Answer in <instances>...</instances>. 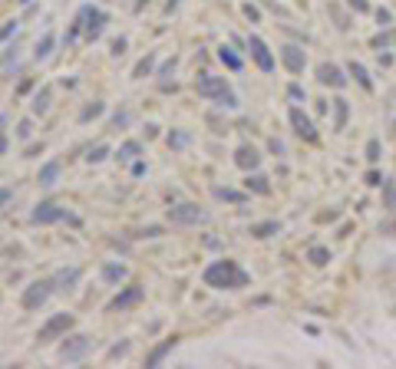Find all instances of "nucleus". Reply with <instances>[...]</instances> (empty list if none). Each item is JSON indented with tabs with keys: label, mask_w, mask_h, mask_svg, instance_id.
Masks as SVG:
<instances>
[{
	"label": "nucleus",
	"mask_w": 396,
	"mask_h": 369,
	"mask_svg": "<svg viewBox=\"0 0 396 369\" xmlns=\"http://www.w3.org/2000/svg\"><path fill=\"white\" fill-rule=\"evenodd\" d=\"M201 280L208 287H215V290H238V287H248V274L234 261H215L205 267Z\"/></svg>",
	"instance_id": "1"
},
{
	"label": "nucleus",
	"mask_w": 396,
	"mask_h": 369,
	"mask_svg": "<svg viewBox=\"0 0 396 369\" xmlns=\"http://www.w3.org/2000/svg\"><path fill=\"white\" fill-rule=\"evenodd\" d=\"M195 92L201 99H215V102H221V106H228V109L238 106V99H234L231 86L221 76H211V73H201V76L195 79Z\"/></svg>",
	"instance_id": "2"
},
{
	"label": "nucleus",
	"mask_w": 396,
	"mask_h": 369,
	"mask_svg": "<svg viewBox=\"0 0 396 369\" xmlns=\"http://www.w3.org/2000/svg\"><path fill=\"white\" fill-rule=\"evenodd\" d=\"M76 23H79V30H83L86 40H96L99 33H102V27H106V13L99 10V7H89V3H86V7L79 10Z\"/></svg>",
	"instance_id": "3"
},
{
	"label": "nucleus",
	"mask_w": 396,
	"mask_h": 369,
	"mask_svg": "<svg viewBox=\"0 0 396 369\" xmlns=\"http://www.w3.org/2000/svg\"><path fill=\"white\" fill-rule=\"evenodd\" d=\"M53 293V280H33L20 297V307L23 310H40L46 304V297Z\"/></svg>",
	"instance_id": "4"
},
{
	"label": "nucleus",
	"mask_w": 396,
	"mask_h": 369,
	"mask_svg": "<svg viewBox=\"0 0 396 369\" xmlns=\"http://www.w3.org/2000/svg\"><path fill=\"white\" fill-rule=\"evenodd\" d=\"M73 323H76V320H73V313H53L43 326H40L36 339H40V343H46V339L63 337V333H69V330H73Z\"/></svg>",
	"instance_id": "5"
},
{
	"label": "nucleus",
	"mask_w": 396,
	"mask_h": 369,
	"mask_svg": "<svg viewBox=\"0 0 396 369\" xmlns=\"http://www.w3.org/2000/svg\"><path fill=\"white\" fill-rule=\"evenodd\" d=\"M89 349H93V337L76 333V337H66V343L60 346V359H63V363H79Z\"/></svg>",
	"instance_id": "6"
},
{
	"label": "nucleus",
	"mask_w": 396,
	"mask_h": 369,
	"mask_svg": "<svg viewBox=\"0 0 396 369\" xmlns=\"http://www.w3.org/2000/svg\"><path fill=\"white\" fill-rule=\"evenodd\" d=\"M205 211L198 205H175V208H168V221L172 224H182V228H188V224H201L205 221Z\"/></svg>",
	"instance_id": "7"
},
{
	"label": "nucleus",
	"mask_w": 396,
	"mask_h": 369,
	"mask_svg": "<svg viewBox=\"0 0 396 369\" xmlns=\"http://www.w3.org/2000/svg\"><path fill=\"white\" fill-rule=\"evenodd\" d=\"M145 300V287L142 283H129L122 293H116L109 300V310H129V307H139Z\"/></svg>",
	"instance_id": "8"
},
{
	"label": "nucleus",
	"mask_w": 396,
	"mask_h": 369,
	"mask_svg": "<svg viewBox=\"0 0 396 369\" xmlns=\"http://www.w3.org/2000/svg\"><path fill=\"white\" fill-rule=\"evenodd\" d=\"M63 217H69V215H66V208L53 205V201H43V205L33 208L30 221H33V224H56V221H63Z\"/></svg>",
	"instance_id": "9"
},
{
	"label": "nucleus",
	"mask_w": 396,
	"mask_h": 369,
	"mask_svg": "<svg viewBox=\"0 0 396 369\" xmlns=\"http://www.w3.org/2000/svg\"><path fill=\"white\" fill-rule=\"evenodd\" d=\"M248 50H251L258 69H264V73H271V69H274V56H271V50L264 46L261 36H248Z\"/></svg>",
	"instance_id": "10"
},
{
	"label": "nucleus",
	"mask_w": 396,
	"mask_h": 369,
	"mask_svg": "<svg viewBox=\"0 0 396 369\" xmlns=\"http://www.w3.org/2000/svg\"><path fill=\"white\" fill-rule=\"evenodd\" d=\"M79 277H83V271L79 267H60V271L53 274V290L66 293V290H73L79 283Z\"/></svg>",
	"instance_id": "11"
},
{
	"label": "nucleus",
	"mask_w": 396,
	"mask_h": 369,
	"mask_svg": "<svg viewBox=\"0 0 396 369\" xmlns=\"http://www.w3.org/2000/svg\"><path fill=\"white\" fill-rule=\"evenodd\" d=\"M317 79L324 83V86H333V89L347 86V76L340 73V66H333V63H320L317 66Z\"/></svg>",
	"instance_id": "12"
},
{
	"label": "nucleus",
	"mask_w": 396,
	"mask_h": 369,
	"mask_svg": "<svg viewBox=\"0 0 396 369\" xmlns=\"http://www.w3.org/2000/svg\"><path fill=\"white\" fill-rule=\"evenodd\" d=\"M291 125H294V132L300 135V139H307V142H314L317 139V129H314V122L300 112V109H291Z\"/></svg>",
	"instance_id": "13"
},
{
	"label": "nucleus",
	"mask_w": 396,
	"mask_h": 369,
	"mask_svg": "<svg viewBox=\"0 0 396 369\" xmlns=\"http://www.w3.org/2000/svg\"><path fill=\"white\" fill-rule=\"evenodd\" d=\"M281 60H284V66L291 73H304V66H307V56H304L300 46H284V50H281Z\"/></svg>",
	"instance_id": "14"
},
{
	"label": "nucleus",
	"mask_w": 396,
	"mask_h": 369,
	"mask_svg": "<svg viewBox=\"0 0 396 369\" xmlns=\"http://www.w3.org/2000/svg\"><path fill=\"white\" fill-rule=\"evenodd\" d=\"M258 162H261V152H258L254 145H241V149L234 152V165H238V168H244V172H254V168H258Z\"/></svg>",
	"instance_id": "15"
},
{
	"label": "nucleus",
	"mask_w": 396,
	"mask_h": 369,
	"mask_svg": "<svg viewBox=\"0 0 396 369\" xmlns=\"http://www.w3.org/2000/svg\"><path fill=\"white\" fill-rule=\"evenodd\" d=\"M56 178H60V162H46L43 168H40V175H36V182L43 184V188H53Z\"/></svg>",
	"instance_id": "16"
},
{
	"label": "nucleus",
	"mask_w": 396,
	"mask_h": 369,
	"mask_svg": "<svg viewBox=\"0 0 396 369\" xmlns=\"http://www.w3.org/2000/svg\"><path fill=\"white\" fill-rule=\"evenodd\" d=\"M244 188L254 191V195H271V184H267L264 175H248V178H244Z\"/></svg>",
	"instance_id": "17"
},
{
	"label": "nucleus",
	"mask_w": 396,
	"mask_h": 369,
	"mask_svg": "<svg viewBox=\"0 0 396 369\" xmlns=\"http://www.w3.org/2000/svg\"><path fill=\"white\" fill-rule=\"evenodd\" d=\"M218 60H221L225 66H228L231 73H238V69H241V56L234 53L231 46H221V50H218Z\"/></svg>",
	"instance_id": "18"
},
{
	"label": "nucleus",
	"mask_w": 396,
	"mask_h": 369,
	"mask_svg": "<svg viewBox=\"0 0 396 369\" xmlns=\"http://www.w3.org/2000/svg\"><path fill=\"white\" fill-rule=\"evenodd\" d=\"M172 346H175V339H165V343H159V346H155L152 353L145 356V366H159V363H162V356H165Z\"/></svg>",
	"instance_id": "19"
},
{
	"label": "nucleus",
	"mask_w": 396,
	"mask_h": 369,
	"mask_svg": "<svg viewBox=\"0 0 396 369\" xmlns=\"http://www.w3.org/2000/svg\"><path fill=\"white\" fill-rule=\"evenodd\" d=\"M277 231H281L277 221H264V224H251L248 234H251V238H271V234H277Z\"/></svg>",
	"instance_id": "20"
},
{
	"label": "nucleus",
	"mask_w": 396,
	"mask_h": 369,
	"mask_svg": "<svg viewBox=\"0 0 396 369\" xmlns=\"http://www.w3.org/2000/svg\"><path fill=\"white\" fill-rule=\"evenodd\" d=\"M152 69H155V56L149 53V56H142V60L135 63V69H132V76H135V79H142V76H152Z\"/></svg>",
	"instance_id": "21"
},
{
	"label": "nucleus",
	"mask_w": 396,
	"mask_h": 369,
	"mask_svg": "<svg viewBox=\"0 0 396 369\" xmlns=\"http://www.w3.org/2000/svg\"><path fill=\"white\" fill-rule=\"evenodd\" d=\"M53 43H56L53 33H46L43 40H36V50H33V56H36V60H46V56L53 53Z\"/></svg>",
	"instance_id": "22"
},
{
	"label": "nucleus",
	"mask_w": 396,
	"mask_h": 369,
	"mask_svg": "<svg viewBox=\"0 0 396 369\" xmlns=\"http://www.w3.org/2000/svg\"><path fill=\"white\" fill-rule=\"evenodd\" d=\"M211 195L221 198V201H234V205H241V201H244L241 191H234V188H221V184H218V188H211Z\"/></svg>",
	"instance_id": "23"
},
{
	"label": "nucleus",
	"mask_w": 396,
	"mask_h": 369,
	"mask_svg": "<svg viewBox=\"0 0 396 369\" xmlns=\"http://www.w3.org/2000/svg\"><path fill=\"white\" fill-rule=\"evenodd\" d=\"M139 152H142V145H139V142H126V145H119L116 158H119V162H129V158H135Z\"/></svg>",
	"instance_id": "24"
},
{
	"label": "nucleus",
	"mask_w": 396,
	"mask_h": 369,
	"mask_svg": "<svg viewBox=\"0 0 396 369\" xmlns=\"http://www.w3.org/2000/svg\"><path fill=\"white\" fill-rule=\"evenodd\" d=\"M46 106H50V89H40V92H36V96H33V112H36V116H43V112H46Z\"/></svg>",
	"instance_id": "25"
},
{
	"label": "nucleus",
	"mask_w": 396,
	"mask_h": 369,
	"mask_svg": "<svg viewBox=\"0 0 396 369\" xmlns=\"http://www.w3.org/2000/svg\"><path fill=\"white\" fill-rule=\"evenodd\" d=\"M102 277L109 283H119L122 277H126V267H122V264H106V267H102Z\"/></svg>",
	"instance_id": "26"
},
{
	"label": "nucleus",
	"mask_w": 396,
	"mask_h": 369,
	"mask_svg": "<svg viewBox=\"0 0 396 369\" xmlns=\"http://www.w3.org/2000/svg\"><path fill=\"white\" fill-rule=\"evenodd\" d=\"M383 205L390 208V211L396 208V182H393V178H386V182H383Z\"/></svg>",
	"instance_id": "27"
},
{
	"label": "nucleus",
	"mask_w": 396,
	"mask_h": 369,
	"mask_svg": "<svg viewBox=\"0 0 396 369\" xmlns=\"http://www.w3.org/2000/svg\"><path fill=\"white\" fill-rule=\"evenodd\" d=\"M350 76H357V83H360L363 89H373V83H370V76H366V69H363V66L357 63V60L350 63Z\"/></svg>",
	"instance_id": "28"
},
{
	"label": "nucleus",
	"mask_w": 396,
	"mask_h": 369,
	"mask_svg": "<svg viewBox=\"0 0 396 369\" xmlns=\"http://www.w3.org/2000/svg\"><path fill=\"white\" fill-rule=\"evenodd\" d=\"M333 109H337V119H333V125H337V129H343V125H347V112H350L347 99H337V102H333Z\"/></svg>",
	"instance_id": "29"
},
{
	"label": "nucleus",
	"mask_w": 396,
	"mask_h": 369,
	"mask_svg": "<svg viewBox=\"0 0 396 369\" xmlns=\"http://www.w3.org/2000/svg\"><path fill=\"white\" fill-rule=\"evenodd\" d=\"M307 257H310V264L324 267V264L330 261V250H327V247H310V254H307Z\"/></svg>",
	"instance_id": "30"
},
{
	"label": "nucleus",
	"mask_w": 396,
	"mask_h": 369,
	"mask_svg": "<svg viewBox=\"0 0 396 369\" xmlns=\"http://www.w3.org/2000/svg\"><path fill=\"white\" fill-rule=\"evenodd\" d=\"M102 102H93V106H86L83 112H79V122H89V119H96V116H102Z\"/></svg>",
	"instance_id": "31"
},
{
	"label": "nucleus",
	"mask_w": 396,
	"mask_h": 369,
	"mask_svg": "<svg viewBox=\"0 0 396 369\" xmlns=\"http://www.w3.org/2000/svg\"><path fill=\"white\" fill-rule=\"evenodd\" d=\"M106 155H109V149H106V145H96V149H89V162H102V158H106Z\"/></svg>",
	"instance_id": "32"
},
{
	"label": "nucleus",
	"mask_w": 396,
	"mask_h": 369,
	"mask_svg": "<svg viewBox=\"0 0 396 369\" xmlns=\"http://www.w3.org/2000/svg\"><path fill=\"white\" fill-rule=\"evenodd\" d=\"M366 158H370V162H380V142L376 139L366 142Z\"/></svg>",
	"instance_id": "33"
},
{
	"label": "nucleus",
	"mask_w": 396,
	"mask_h": 369,
	"mask_svg": "<svg viewBox=\"0 0 396 369\" xmlns=\"http://www.w3.org/2000/svg\"><path fill=\"white\" fill-rule=\"evenodd\" d=\"M390 43H396V30L393 33H383V36H373V46L380 50V46H390Z\"/></svg>",
	"instance_id": "34"
},
{
	"label": "nucleus",
	"mask_w": 396,
	"mask_h": 369,
	"mask_svg": "<svg viewBox=\"0 0 396 369\" xmlns=\"http://www.w3.org/2000/svg\"><path fill=\"white\" fill-rule=\"evenodd\" d=\"M185 142H188V135H185V132H172V135H168V145H172V149H182Z\"/></svg>",
	"instance_id": "35"
},
{
	"label": "nucleus",
	"mask_w": 396,
	"mask_h": 369,
	"mask_svg": "<svg viewBox=\"0 0 396 369\" xmlns=\"http://www.w3.org/2000/svg\"><path fill=\"white\" fill-rule=\"evenodd\" d=\"M159 234H162V228H159V224H149V228L139 231V238H159Z\"/></svg>",
	"instance_id": "36"
},
{
	"label": "nucleus",
	"mask_w": 396,
	"mask_h": 369,
	"mask_svg": "<svg viewBox=\"0 0 396 369\" xmlns=\"http://www.w3.org/2000/svg\"><path fill=\"white\" fill-rule=\"evenodd\" d=\"M126 122H129V112H116V116H112V129H119Z\"/></svg>",
	"instance_id": "37"
},
{
	"label": "nucleus",
	"mask_w": 396,
	"mask_h": 369,
	"mask_svg": "<svg viewBox=\"0 0 396 369\" xmlns=\"http://www.w3.org/2000/svg\"><path fill=\"white\" fill-rule=\"evenodd\" d=\"M13 33H17V20H7L3 23V40H10Z\"/></svg>",
	"instance_id": "38"
},
{
	"label": "nucleus",
	"mask_w": 396,
	"mask_h": 369,
	"mask_svg": "<svg viewBox=\"0 0 396 369\" xmlns=\"http://www.w3.org/2000/svg\"><path fill=\"white\" fill-rule=\"evenodd\" d=\"M122 53H126V40L119 36V40H112V56H122Z\"/></svg>",
	"instance_id": "39"
},
{
	"label": "nucleus",
	"mask_w": 396,
	"mask_h": 369,
	"mask_svg": "<svg viewBox=\"0 0 396 369\" xmlns=\"http://www.w3.org/2000/svg\"><path fill=\"white\" fill-rule=\"evenodd\" d=\"M122 353H129V343H119V346H112V349H109V356H112V359L122 356Z\"/></svg>",
	"instance_id": "40"
},
{
	"label": "nucleus",
	"mask_w": 396,
	"mask_h": 369,
	"mask_svg": "<svg viewBox=\"0 0 396 369\" xmlns=\"http://www.w3.org/2000/svg\"><path fill=\"white\" fill-rule=\"evenodd\" d=\"M17 132H20V139H30V132H33L30 119H27V122H20V129H17Z\"/></svg>",
	"instance_id": "41"
},
{
	"label": "nucleus",
	"mask_w": 396,
	"mask_h": 369,
	"mask_svg": "<svg viewBox=\"0 0 396 369\" xmlns=\"http://www.w3.org/2000/svg\"><path fill=\"white\" fill-rule=\"evenodd\" d=\"M350 7H357L360 13H366V10H370V3H366V0H350Z\"/></svg>",
	"instance_id": "42"
},
{
	"label": "nucleus",
	"mask_w": 396,
	"mask_h": 369,
	"mask_svg": "<svg viewBox=\"0 0 396 369\" xmlns=\"http://www.w3.org/2000/svg\"><path fill=\"white\" fill-rule=\"evenodd\" d=\"M376 20L386 27V23H390V10H383V7H380V10H376Z\"/></svg>",
	"instance_id": "43"
},
{
	"label": "nucleus",
	"mask_w": 396,
	"mask_h": 369,
	"mask_svg": "<svg viewBox=\"0 0 396 369\" xmlns=\"http://www.w3.org/2000/svg\"><path fill=\"white\" fill-rule=\"evenodd\" d=\"M366 184H383V178H380L376 172H366Z\"/></svg>",
	"instance_id": "44"
},
{
	"label": "nucleus",
	"mask_w": 396,
	"mask_h": 369,
	"mask_svg": "<svg viewBox=\"0 0 396 369\" xmlns=\"http://www.w3.org/2000/svg\"><path fill=\"white\" fill-rule=\"evenodd\" d=\"M172 69H175V60H168V63H162V69H159V73H162V76H168Z\"/></svg>",
	"instance_id": "45"
},
{
	"label": "nucleus",
	"mask_w": 396,
	"mask_h": 369,
	"mask_svg": "<svg viewBox=\"0 0 396 369\" xmlns=\"http://www.w3.org/2000/svg\"><path fill=\"white\" fill-rule=\"evenodd\" d=\"M287 92H291V99H304V89H300V86H291Z\"/></svg>",
	"instance_id": "46"
},
{
	"label": "nucleus",
	"mask_w": 396,
	"mask_h": 369,
	"mask_svg": "<svg viewBox=\"0 0 396 369\" xmlns=\"http://www.w3.org/2000/svg\"><path fill=\"white\" fill-rule=\"evenodd\" d=\"M244 13H248L251 20H258V7H251V3H244Z\"/></svg>",
	"instance_id": "47"
},
{
	"label": "nucleus",
	"mask_w": 396,
	"mask_h": 369,
	"mask_svg": "<svg viewBox=\"0 0 396 369\" xmlns=\"http://www.w3.org/2000/svg\"><path fill=\"white\" fill-rule=\"evenodd\" d=\"M271 152H274V155H281V152H284V145H281L277 139H271Z\"/></svg>",
	"instance_id": "48"
},
{
	"label": "nucleus",
	"mask_w": 396,
	"mask_h": 369,
	"mask_svg": "<svg viewBox=\"0 0 396 369\" xmlns=\"http://www.w3.org/2000/svg\"><path fill=\"white\" fill-rule=\"evenodd\" d=\"M20 3H30V0H20Z\"/></svg>",
	"instance_id": "49"
}]
</instances>
